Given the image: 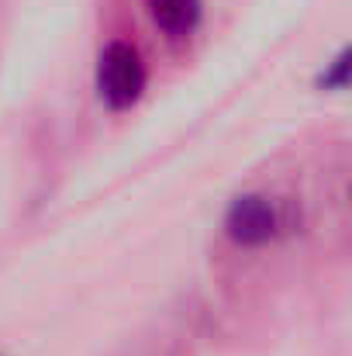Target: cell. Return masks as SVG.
Wrapping results in <instances>:
<instances>
[{
	"mask_svg": "<svg viewBox=\"0 0 352 356\" xmlns=\"http://www.w3.org/2000/svg\"><path fill=\"white\" fill-rule=\"evenodd\" d=\"M94 80H97V97L108 111H128L138 104V97L149 83V73H145V63L131 42L111 38L97 56Z\"/></svg>",
	"mask_w": 352,
	"mask_h": 356,
	"instance_id": "1",
	"label": "cell"
},
{
	"mask_svg": "<svg viewBox=\"0 0 352 356\" xmlns=\"http://www.w3.org/2000/svg\"><path fill=\"white\" fill-rule=\"evenodd\" d=\"M283 208L280 201L266 194H238L228 211H225V236L232 238L238 249H259L269 245L283 232Z\"/></svg>",
	"mask_w": 352,
	"mask_h": 356,
	"instance_id": "2",
	"label": "cell"
},
{
	"mask_svg": "<svg viewBox=\"0 0 352 356\" xmlns=\"http://www.w3.org/2000/svg\"><path fill=\"white\" fill-rule=\"evenodd\" d=\"M152 24L169 38H187L204 17V0H145Z\"/></svg>",
	"mask_w": 352,
	"mask_h": 356,
	"instance_id": "3",
	"label": "cell"
},
{
	"mask_svg": "<svg viewBox=\"0 0 352 356\" xmlns=\"http://www.w3.org/2000/svg\"><path fill=\"white\" fill-rule=\"evenodd\" d=\"M346 83H349V49H342L332 63H325V70L318 76L321 90H346Z\"/></svg>",
	"mask_w": 352,
	"mask_h": 356,
	"instance_id": "4",
	"label": "cell"
}]
</instances>
